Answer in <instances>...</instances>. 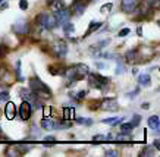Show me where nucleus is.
I'll use <instances>...</instances> for the list:
<instances>
[{
    "label": "nucleus",
    "mask_w": 160,
    "mask_h": 157,
    "mask_svg": "<svg viewBox=\"0 0 160 157\" xmlns=\"http://www.w3.org/2000/svg\"><path fill=\"white\" fill-rule=\"evenodd\" d=\"M88 82H90V87L92 88H98V90H106L110 79L103 76L100 74H88Z\"/></svg>",
    "instance_id": "obj_3"
},
{
    "label": "nucleus",
    "mask_w": 160,
    "mask_h": 157,
    "mask_svg": "<svg viewBox=\"0 0 160 157\" xmlns=\"http://www.w3.org/2000/svg\"><path fill=\"white\" fill-rule=\"evenodd\" d=\"M88 74H90V69H88L87 65L78 63V65H75V66H72V68L66 69L63 75L68 78V85H75L77 81L84 79Z\"/></svg>",
    "instance_id": "obj_1"
},
{
    "label": "nucleus",
    "mask_w": 160,
    "mask_h": 157,
    "mask_svg": "<svg viewBox=\"0 0 160 157\" xmlns=\"http://www.w3.org/2000/svg\"><path fill=\"white\" fill-rule=\"evenodd\" d=\"M44 141H52V142H54V141H56V138H54L53 135H47V137L44 138Z\"/></svg>",
    "instance_id": "obj_39"
},
{
    "label": "nucleus",
    "mask_w": 160,
    "mask_h": 157,
    "mask_svg": "<svg viewBox=\"0 0 160 157\" xmlns=\"http://www.w3.org/2000/svg\"><path fill=\"white\" fill-rule=\"evenodd\" d=\"M106 156L107 157H118L119 156V151H116V150H107Z\"/></svg>",
    "instance_id": "obj_34"
},
{
    "label": "nucleus",
    "mask_w": 160,
    "mask_h": 157,
    "mask_svg": "<svg viewBox=\"0 0 160 157\" xmlns=\"http://www.w3.org/2000/svg\"><path fill=\"white\" fill-rule=\"evenodd\" d=\"M132 129H134V125L131 122L129 123H122L121 125V132L122 134H131Z\"/></svg>",
    "instance_id": "obj_23"
},
{
    "label": "nucleus",
    "mask_w": 160,
    "mask_h": 157,
    "mask_svg": "<svg viewBox=\"0 0 160 157\" xmlns=\"http://www.w3.org/2000/svg\"><path fill=\"white\" fill-rule=\"evenodd\" d=\"M123 119L125 118H107V119H103L102 122L107 123V125H112V126H115V125H119V123L123 122Z\"/></svg>",
    "instance_id": "obj_19"
},
{
    "label": "nucleus",
    "mask_w": 160,
    "mask_h": 157,
    "mask_svg": "<svg viewBox=\"0 0 160 157\" xmlns=\"http://www.w3.org/2000/svg\"><path fill=\"white\" fill-rule=\"evenodd\" d=\"M44 118H47V116H50L52 115V107H44Z\"/></svg>",
    "instance_id": "obj_38"
},
{
    "label": "nucleus",
    "mask_w": 160,
    "mask_h": 157,
    "mask_svg": "<svg viewBox=\"0 0 160 157\" xmlns=\"http://www.w3.org/2000/svg\"><path fill=\"white\" fill-rule=\"evenodd\" d=\"M153 147H156V150L159 151V148H160V145H159V140H156V141H154V144H153Z\"/></svg>",
    "instance_id": "obj_41"
},
{
    "label": "nucleus",
    "mask_w": 160,
    "mask_h": 157,
    "mask_svg": "<svg viewBox=\"0 0 160 157\" xmlns=\"http://www.w3.org/2000/svg\"><path fill=\"white\" fill-rule=\"evenodd\" d=\"M148 126H150L154 132H159L160 131V119H159V116H150V118H148Z\"/></svg>",
    "instance_id": "obj_15"
},
{
    "label": "nucleus",
    "mask_w": 160,
    "mask_h": 157,
    "mask_svg": "<svg viewBox=\"0 0 160 157\" xmlns=\"http://www.w3.org/2000/svg\"><path fill=\"white\" fill-rule=\"evenodd\" d=\"M62 30L65 34H68V35H72L73 34V31H75V27H73V24H71V22H65V24H62Z\"/></svg>",
    "instance_id": "obj_20"
},
{
    "label": "nucleus",
    "mask_w": 160,
    "mask_h": 157,
    "mask_svg": "<svg viewBox=\"0 0 160 157\" xmlns=\"http://www.w3.org/2000/svg\"><path fill=\"white\" fill-rule=\"evenodd\" d=\"M140 122H141V118L140 116H138V115H134V118H132V125H134V128L135 126H138V125H140Z\"/></svg>",
    "instance_id": "obj_32"
},
{
    "label": "nucleus",
    "mask_w": 160,
    "mask_h": 157,
    "mask_svg": "<svg viewBox=\"0 0 160 157\" xmlns=\"http://www.w3.org/2000/svg\"><path fill=\"white\" fill-rule=\"evenodd\" d=\"M49 7L53 12H58L62 7H65V2L63 0H49Z\"/></svg>",
    "instance_id": "obj_16"
},
{
    "label": "nucleus",
    "mask_w": 160,
    "mask_h": 157,
    "mask_svg": "<svg viewBox=\"0 0 160 157\" xmlns=\"http://www.w3.org/2000/svg\"><path fill=\"white\" fill-rule=\"evenodd\" d=\"M3 2H5V0H0V5H2V3H3Z\"/></svg>",
    "instance_id": "obj_45"
},
{
    "label": "nucleus",
    "mask_w": 160,
    "mask_h": 157,
    "mask_svg": "<svg viewBox=\"0 0 160 157\" xmlns=\"http://www.w3.org/2000/svg\"><path fill=\"white\" fill-rule=\"evenodd\" d=\"M31 112H32V107H31V104L28 103V101H22V104H21L19 107V116L22 120H28L29 118H31Z\"/></svg>",
    "instance_id": "obj_11"
},
{
    "label": "nucleus",
    "mask_w": 160,
    "mask_h": 157,
    "mask_svg": "<svg viewBox=\"0 0 160 157\" xmlns=\"http://www.w3.org/2000/svg\"><path fill=\"white\" fill-rule=\"evenodd\" d=\"M146 2H147V5H154V3L157 5V2H159V0H146Z\"/></svg>",
    "instance_id": "obj_40"
},
{
    "label": "nucleus",
    "mask_w": 160,
    "mask_h": 157,
    "mask_svg": "<svg viewBox=\"0 0 160 157\" xmlns=\"http://www.w3.org/2000/svg\"><path fill=\"white\" fill-rule=\"evenodd\" d=\"M75 116V109L73 107H65L63 109V120H71Z\"/></svg>",
    "instance_id": "obj_17"
},
{
    "label": "nucleus",
    "mask_w": 160,
    "mask_h": 157,
    "mask_svg": "<svg viewBox=\"0 0 160 157\" xmlns=\"http://www.w3.org/2000/svg\"><path fill=\"white\" fill-rule=\"evenodd\" d=\"M148 106H150V104H148V103H144V104H142V109H150V107H148Z\"/></svg>",
    "instance_id": "obj_43"
},
{
    "label": "nucleus",
    "mask_w": 160,
    "mask_h": 157,
    "mask_svg": "<svg viewBox=\"0 0 160 157\" xmlns=\"http://www.w3.org/2000/svg\"><path fill=\"white\" fill-rule=\"evenodd\" d=\"M0 138H2V128H0Z\"/></svg>",
    "instance_id": "obj_44"
},
{
    "label": "nucleus",
    "mask_w": 160,
    "mask_h": 157,
    "mask_svg": "<svg viewBox=\"0 0 160 157\" xmlns=\"http://www.w3.org/2000/svg\"><path fill=\"white\" fill-rule=\"evenodd\" d=\"M125 72V65H123V62H122L119 57H118V66H116V74H123Z\"/></svg>",
    "instance_id": "obj_27"
},
{
    "label": "nucleus",
    "mask_w": 160,
    "mask_h": 157,
    "mask_svg": "<svg viewBox=\"0 0 160 157\" xmlns=\"http://www.w3.org/2000/svg\"><path fill=\"white\" fill-rule=\"evenodd\" d=\"M116 141L118 142H125V141H131V134H119L116 137Z\"/></svg>",
    "instance_id": "obj_24"
},
{
    "label": "nucleus",
    "mask_w": 160,
    "mask_h": 157,
    "mask_svg": "<svg viewBox=\"0 0 160 157\" xmlns=\"http://www.w3.org/2000/svg\"><path fill=\"white\" fill-rule=\"evenodd\" d=\"M87 94H88L87 90H81V91H78L77 94H71V97L75 98L77 101H82L84 98H85V96H87Z\"/></svg>",
    "instance_id": "obj_22"
},
{
    "label": "nucleus",
    "mask_w": 160,
    "mask_h": 157,
    "mask_svg": "<svg viewBox=\"0 0 160 157\" xmlns=\"http://www.w3.org/2000/svg\"><path fill=\"white\" fill-rule=\"evenodd\" d=\"M112 7H113V5H112V3H104V5L100 7V13L106 15V13H109V12H110Z\"/></svg>",
    "instance_id": "obj_26"
},
{
    "label": "nucleus",
    "mask_w": 160,
    "mask_h": 157,
    "mask_svg": "<svg viewBox=\"0 0 160 157\" xmlns=\"http://www.w3.org/2000/svg\"><path fill=\"white\" fill-rule=\"evenodd\" d=\"M153 153H154V150H153V148H151V147H147V148H144V150L140 153V156H141V157L153 156Z\"/></svg>",
    "instance_id": "obj_28"
},
{
    "label": "nucleus",
    "mask_w": 160,
    "mask_h": 157,
    "mask_svg": "<svg viewBox=\"0 0 160 157\" xmlns=\"http://www.w3.org/2000/svg\"><path fill=\"white\" fill-rule=\"evenodd\" d=\"M102 25H103V22H100V21H91L90 25H88L87 32L84 34V38H87L88 35H91L92 32H96L97 30H100V27H102Z\"/></svg>",
    "instance_id": "obj_13"
},
{
    "label": "nucleus",
    "mask_w": 160,
    "mask_h": 157,
    "mask_svg": "<svg viewBox=\"0 0 160 157\" xmlns=\"http://www.w3.org/2000/svg\"><path fill=\"white\" fill-rule=\"evenodd\" d=\"M77 122L79 123V125H85V126H90V125H92V119H90V118H78Z\"/></svg>",
    "instance_id": "obj_25"
},
{
    "label": "nucleus",
    "mask_w": 160,
    "mask_h": 157,
    "mask_svg": "<svg viewBox=\"0 0 160 157\" xmlns=\"http://www.w3.org/2000/svg\"><path fill=\"white\" fill-rule=\"evenodd\" d=\"M137 32H138V35H141V34H142V28H141V27H138V30H137Z\"/></svg>",
    "instance_id": "obj_42"
},
{
    "label": "nucleus",
    "mask_w": 160,
    "mask_h": 157,
    "mask_svg": "<svg viewBox=\"0 0 160 157\" xmlns=\"http://www.w3.org/2000/svg\"><path fill=\"white\" fill-rule=\"evenodd\" d=\"M41 126H43L44 129H54L56 122H54L53 119H50V116H49V119L46 118V119H43V120H41Z\"/></svg>",
    "instance_id": "obj_18"
},
{
    "label": "nucleus",
    "mask_w": 160,
    "mask_h": 157,
    "mask_svg": "<svg viewBox=\"0 0 160 157\" xmlns=\"http://www.w3.org/2000/svg\"><path fill=\"white\" fill-rule=\"evenodd\" d=\"M5 115L9 120H13L15 119V116H16V106H15L13 101H8V103H6Z\"/></svg>",
    "instance_id": "obj_12"
},
{
    "label": "nucleus",
    "mask_w": 160,
    "mask_h": 157,
    "mask_svg": "<svg viewBox=\"0 0 160 157\" xmlns=\"http://www.w3.org/2000/svg\"><path fill=\"white\" fill-rule=\"evenodd\" d=\"M100 107L104 109V110H109V112H116L119 109V104H118L116 98H104L100 104Z\"/></svg>",
    "instance_id": "obj_10"
},
{
    "label": "nucleus",
    "mask_w": 160,
    "mask_h": 157,
    "mask_svg": "<svg viewBox=\"0 0 160 157\" xmlns=\"http://www.w3.org/2000/svg\"><path fill=\"white\" fill-rule=\"evenodd\" d=\"M125 60L126 63H135V62H138V50L135 49L128 50L125 53Z\"/></svg>",
    "instance_id": "obj_14"
},
{
    "label": "nucleus",
    "mask_w": 160,
    "mask_h": 157,
    "mask_svg": "<svg viewBox=\"0 0 160 157\" xmlns=\"http://www.w3.org/2000/svg\"><path fill=\"white\" fill-rule=\"evenodd\" d=\"M12 30H13L15 32H16V34L25 35V34H28V32H29V24L27 22V21L21 19V21H18L16 24H13Z\"/></svg>",
    "instance_id": "obj_8"
},
{
    "label": "nucleus",
    "mask_w": 160,
    "mask_h": 157,
    "mask_svg": "<svg viewBox=\"0 0 160 157\" xmlns=\"http://www.w3.org/2000/svg\"><path fill=\"white\" fill-rule=\"evenodd\" d=\"M37 22H38L40 27H43L44 30H53L58 27V21L54 18V15L52 13H47V12H43L37 16Z\"/></svg>",
    "instance_id": "obj_4"
},
{
    "label": "nucleus",
    "mask_w": 160,
    "mask_h": 157,
    "mask_svg": "<svg viewBox=\"0 0 160 157\" xmlns=\"http://www.w3.org/2000/svg\"><path fill=\"white\" fill-rule=\"evenodd\" d=\"M19 94L21 97L24 98L25 101H28L31 104V107L32 109H40L41 107V100H40L37 96H35L31 90H25V88H21L19 90Z\"/></svg>",
    "instance_id": "obj_5"
},
{
    "label": "nucleus",
    "mask_w": 160,
    "mask_h": 157,
    "mask_svg": "<svg viewBox=\"0 0 160 157\" xmlns=\"http://www.w3.org/2000/svg\"><path fill=\"white\" fill-rule=\"evenodd\" d=\"M15 74H16V76L19 78V81H24V78H21V60L16 62V72H15Z\"/></svg>",
    "instance_id": "obj_30"
},
{
    "label": "nucleus",
    "mask_w": 160,
    "mask_h": 157,
    "mask_svg": "<svg viewBox=\"0 0 160 157\" xmlns=\"http://www.w3.org/2000/svg\"><path fill=\"white\" fill-rule=\"evenodd\" d=\"M92 141H94V142L107 141V138H106V135H100V134H98V135H94V137H92Z\"/></svg>",
    "instance_id": "obj_29"
},
{
    "label": "nucleus",
    "mask_w": 160,
    "mask_h": 157,
    "mask_svg": "<svg viewBox=\"0 0 160 157\" xmlns=\"http://www.w3.org/2000/svg\"><path fill=\"white\" fill-rule=\"evenodd\" d=\"M19 7L22 10H27L28 9V2L27 0H19Z\"/></svg>",
    "instance_id": "obj_35"
},
{
    "label": "nucleus",
    "mask_w": 160,
    "mask_h": 157,
    "mask_svg": "<svg viewBox=\"0 0 160 157\" xmlns=\"http://www.w3.org/2000/svg\"><path fill=\"white\" fill-rule=\"evenodd\" d=\"M71 16H72V9H69V7H62L60 10L56 12L54 18L58 21V25H62V24H65V22H68V21L71 19Z\"/></svg>",
    "instance_id": "obj_6"
},
{
    "label": "nucleus",
    "mask_w": 160,
    "mask_h": 157,
    "mask_svg": "<svg viewBox=\"0 0 160 157\" xmlns=\"http://www.w3.org/2000/svg\"><path fill=\"white\" fill-rule=\"evenodd\" d=\"M53 52L58 57H65L66 53H68V44L63 40H58L53 44Z\"/></svg>",
    "instance_id": "obj_7"
},
{
    "label": "nucleus",
    "mask_w": 160,
    "mask_h": 157,
    "mask_svg": "<svg viewBox=\"0 0 160 157\" xmlns=\"http://www.w3.org/2000/svg\"><path fill=\"white\" fill-rule=\"evenodd\" d=\"M140 2L141 0H122V9L125 13H132L140 6Z\"/></svg>",
    "instance_id": "obj_9"
},
{
    "label": "nucleus",
    "mask_w": 160,
    "mask_h": 157,
    "mask_svg": "<svg viewBox=\"0 0 160 157\" xmlns=\"http://www.w3.org/2000/svg\"><path fill=\"white\" fill-rule=\"evenodd\" d=\"M9 100V93L8 91H2L0 93V101H8Z\"/></svg>",
    "instance_id": "obj_31"
},
{
    "label": "nucleus",
    "mask_w": 160,
    "mask_h": 157,
    "mask_svg": "<svg viewBox=\"0 0 160 157\" xmlns=\"http://www.w3.org/2000/svg\"><path fill=\"white\" fill-rule=\"evenodd\" d=\"M138 82L141 84V85H150L151 84V78H150V75L148 74H141L140 76H138Z\"/></svg>",
    "instance_id": "obj_21"
},
{
    "label": "nucleus",
    "mask_w": 160,
    "mask_h": 157,
    "mask_svg": "<svg viewBox=\"0 0 160 157\" xmlns=\"http://www.w3.org/2000/svg\"><path fill=\"white\" fill-rule=\"evenodd\" d=\"M138 93H140V88H135L134 91H132V93H128V97H129V98H135Z\"/></svg>",
    "instance_id": "obj_36"
},
{
    "label": "nucleus",
    "mask_w": 160,
    "mask_h": 157,
    "mask_svg": "<svg viewBox=\"0 0 160 157\" xmlns=\"http://www.w3.org/2000/svg\"><path fill=\"white\" fill-rule=\"evenodd\" d=\"M103 57H106V59H118L119 54H116V53H103Z\"/></svg>",
    "instance_id": "obj_33"
},
{
    "label": "nucleus",
    "mask_w": 160,
    "mask_h": 157,
    "mask_svg": "<svg viewBox=\"0 0 160 157\" xmlns=\"http://www.w3.org/2000/svg\"><path fill=\"white\" fill-rule=\"evenodd\" d=\"M29 90L38 98H50L53 96L52 90L49 88V85L44 84L43 81L40 78H37V76H32V78L29 79Z\"/></svg>",
    "instance_id": "obj_2"
},
{
    "label": "nucleus",
    "mask_w": 160,
    "mask_h": 157,
    "mask_svg": "<svg viewBox=\"0 0 160 157\" xmlns=\"http://www.w3.org/2000/svg\"><path fill=\"white\" fill-rule=\"evenodd\" d=\"M129 32H131V30H129V28H123V30L119 32V37H125V35H128Z\"/></svg>",
    "instance_id": "obj_37"
}]
</instances>
